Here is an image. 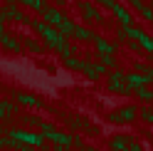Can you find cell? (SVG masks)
<instances>
[{
	"label": "cell",
	"instance_id": "8992f818",
	"mask_svg": "<svg viewBox=\"0 0 153 151\" xmlns=\"http://www.w3.org/2000/svg\"><path fill=\"white\" fill-rule=\"evenodd\" d=\"M50 141H52L54 146H59V149H69V146L74 144V136L64 134V131H57V134H52V136H50Z\"/></svg>",
	"mask_w": 153,
	"mask_h": 151
},
{
	"label": "cell",
	"instance_id": "7c38bea8",
	"mask_svg": "<svg viewBox=\"0 0 153 151\" xmlns=\"http://www.w3.org/2000/svg\"><path fill=\"white\" fill-rule=\"evenodd\" d=\"M94 42H97V50L101 55H114V47L106 42V40H101V37H94Z\"/></svg>",
	"mask_w": 153,
	"mask_h": 151
},
{
	"label": "cell",
	"instance_id": "d6986e66",
	"mask_svg": "<svg viewBox=\"0 0 153 151\" xmlns=\"http://www.w3.org/2000/svg\"><path fill=\"white\" fill-rule=\"evenodd\" d=\"M5 45H7V47H10V50H17V45H15L13 40H10V37H5Z\"/></svg>",
	"mask_w": 153,
	"mask_h": 151
},
{
	"label": "cell",
	"instance_id": "277c9868",
	"mask_svg": "<svg viewBox=\"0 0 153 151\" xmlns=\"http://www.w3.org/2000/svg\"><path fill=\"white\" fill-rule=\"evenodd\" d=\"M138 117V109L136 107H121L119 111H111L109 114V121H116V124H131V121H136Z\"/></svg>",
	"mask_w": 153,
	"mask_h": 151
},
{
	"label": "cell",
	"instance_id": "7a4b0ae2",
	"mask_svg": "<svg viewBox=\"0 0 153 151\" xmlns=\"http://www.w3.org/2000/svg\"><path fill=\"white\" fill-rule=\"evenodd\" d=\"M35 30L45 37V42L50 47H54V50H62L64 47V35L57 30V27H47L45 22H35Z\"/></svg>",
	"mask_w": 153,
	"mask_h": 151
},
{
	"label": "cell",
	"instance_id": "30bf717a",
	"mask_svg": "<svg viewBox=\"0 0 153 151\" xmlns=\"http://www.w3.org/2000/svg\"><path fill=\"white\" fill-rule=\"evenodd\" d=\"M17 102H20L22 107H40L42 104V102L37 97H32V94H17Z\"/></svg>",
	"mask_w": 153,
	"mask_h": 151
},
{
	"label": "cell",
	"instance_id": "5bb4252c",
	"mask_svg": "<svg viewBox=\"0 0 153 151\" xmlns=\"http://www.w3.org/2000/svg\"><path fill=\"white\" fill-rule=\"evenodd\" d=\"M76 40H94V35L87 30V27H76V32H74Z\"/></svg>",
	"mask_w": 153,
	"mask_h": 151
},
{
	"label": "cell",
	"instance_id": "ba28073f",
	"mask_svg": "<svg viewBox=\"0 0 153 151\" xmlns=\"http://www.w3.org/2000/svg\"><path fill=\"white\" fill-rule=\"evenodd\" d=\"M109 146H111V151H128L131 139H128V136H114Z\"/></svg>",
	"mask_w": 153,
	"mask_h": 151
},
{
	"label": "cell",
	"instance_id": "5b68a950",
	"mask_svg": "<svg viewBox=\"0 0 153 151\" xmlns=\"http://www.w3.org/2000/svg\"><path fill=\"white\" fill-rule=\"evenodd\" d=\"M126 82H128V87H131L133 92H138V89L146 87V84H151L148 77H146V74H141V72H131L128 77H126Z\"/></svg>",
	"mask_w": 153,
	"mask_h": 151
},
{
	"label": "cell",
	"instance_id": "3957f363",
	"mask_svg": "<svg viewBox=\"0 0 153 151\" xmlns=\"http://www.w3.org/2000/svg\"><path fill=\"white\" fill-rule=\"evenodd\" d=\"M126 77L128 74H123V72H111L109 74V89L111 92H119V94H128V92H133L131 87H128V82H126Z\"/></svg>",
	"mask_w": 153,
	"mask_h": 151
},
{
	"label": "cell",
	"instance_id": "e0dca14e",
	"mask_svg": "<svg viewBox=\"0 0 153 151\" xmlns=\"http://www.w3.org/2000/svg\"><path fill=\"white\" fill-rule=\"evenodd\" d=\"M128 151H143V146L138 144V141H133V139H131V146H128Z\"/></svg>",
	"mask_w": 153,
	"mask_h": 151
},
{
	"label": "cell",
	"instance_id": "ffe728a7",
	"mask_svg": "<svg viewBox=\"0 0 153 151\" xmlns=\"http://www.w3.org/2000/svg\"><path fill=\"white\" fill-rule=\"evenodd\" d=\"M27 47H30V50H35V52H37V50H40V45H37V42H32V40H30V42H27Z\"/></svg>",
	"mask_w": 153,
	"mask_h": 151
},
{
	"label": "cell",
	"instance_id": "6da1fadb",
	"mask_svg": "<svg viewBox=\"0 0 153 151\" xmlns=\"http://www.w3.org/2000/svg\"><path fill=\"white\" fill-rule=\"evenodd\" d=\"M7 136H10L15 144H22V146H37L42 149L47 144V136L42 131H22V129H10L7 131Z\"/></svg>",
	"mask_w": 153,
	"mask_h": 151
},
{
	"label": "cell",
	"instance_id": "ac0fdd59",
	"mask_svg": "<svg viewBox=\"0 0 153 151\" xmlns=\"http://www.w3.org/2000/svg\"><path fill=\"white\" fill-rule=\"evenodd\" d=\"M141 13H143V17H146V20H151V22H153V10H148V7H143Z\"/></svg>",
	"mask_w": 153,
	"mask_h": 151
},
{
	"label": "cell",
	"instance_id": "8fae6325",
	"mask_svg": "<svg viewBox=\"0 0 153 151\" xmlns=\"http://www.w3.org/2000/svg\"><path fill=\"white\" fill-rule=\"evenodd\" d=\"M111 10L116 13V17H119V20H121V25H123V27H131V15H128L126 10H123V7H119V5H114Z\"/></svg>",
	"mask_w": 153,
	"mask_h": 151
},
{
	"label": "cell",
	"instance_id": "52a82bcc",
	"mask_svg": "<svg viewBox=\"0 0 153 151\" xmlns=\"http://www.w3.org/2000/svg\"><path fill=\"white\" fill-rule=\"evenodd\" d=\"M104 72H106V67H104V64H99V62H97V64H91V62L84 64V74H87L89 79H99Z\"/></svg>",
	"mask_w": 153,
	"mask_h": 151
},
{
	"label": "cell",
	"instance_id": "2e32d148",
	"mask_svg": "<svg viewBox=\"0 0 153 151\" xmlns=\"http://www.w3.org/2000/svg\"><path fill=\"white\" fill-rule=\"evenodd\" d=\"M99 62L104 64V67H114V64H116L114 62V55H99Z\"/></svg>",
	"mask_w": 153,
	"mask_h": 151
},
{
	"label": "cell",
	"instance_id": "44dd1931",
	"mask_svg": "<svg viewBox=\"0 0 153 151\" xmlns=\"http://www.w3.org/2000/svg\"><path fill=\"white\" fill-rule=\"evenodd\" d=\"M40 151H50V149H47V146H42V149H40Z\"/></svg>",
	"mask_w": 153,
	"mask_h": 151
},
{
	"label": "cell",
	"instance_id": "9c48e42d",
	"mask_svg": "<svg viewBox=\"0 0 153 151\" xmlns=\"http://www.w3.org/2000/svg\"><path fill=\"white\" fill-rule=\"evenodd\" d=\"M45 17H47V20H50V22L57 27V30H59V27L67 22V17H64L62 13H57V10H45Z\"/></svg>",
	"mask_w": 153,
	"mask_h": 151
},
{
	"label": "cell",
	"instance_id": "4fadbf2b",
	"mask_svg": "<svg viewBox=\"0 0 153 151\" xmlns=\"http://www.w3.org/2000/svg\"><path fill=\"white\" fill-rule=\"evenodd\" d=\"M136 97H138L141 102H148V104H151V102H153V92L143 87V89H138V92H136Z\"/></svg>",
	"mask_w": 153,
	"mask_h": 151
},
{
	"label": "cell",
	"instance_id": "9a60e30c",
	"mask_svg": "<svg viewBox=\"0 0 153 151\" xmlns=\"http://www.w3.org/2000/svg\"><path fill=\"white\" fill-rule=\"evenodd\" d=\"M40 131H42V134L47 136V141H50V136H52V134H57V129H54V126L50 124V121H45V124H42V129H40Z\"/></svg>",
	"mask_w": 153,
	"mask_h": 151
}]
</instances>
